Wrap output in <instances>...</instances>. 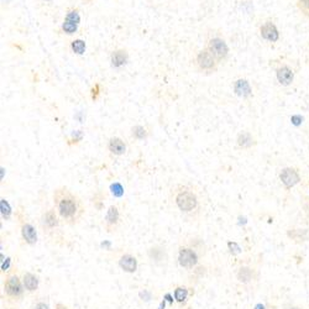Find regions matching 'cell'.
<instances>
[{
  "label": "cell",
  "instance_id": "cell-9",
  "mask_svg": "<svg viewBox=\"0 0 309 309\" xmlns=\"http://www.w3.org/2000/svg\"><path fill=\"white\" fill-rule=\"evenodd\" d=\"M62 223L63 221L61 220L55 207L53 208H47L46 211L42 212L41 216H40V226H41L44 234L46 235L53 234Z\"/></svg>",
  "mask_w": 309,
  "mask_h": 309
},
{
  "label": "cell",
  "instance_id": "cell-28",
  "mask_svg": "<svg viewBox=\"0 0 309 309\" xmlns=\"http://www.w3.org/2000/svg\"><path fill=\"white\" fill-rule=\"evenodd\" d=\"M61 30H62L66 35H74L75 32L78 31V25L74 23H71V21L68 20H63Z\"/></svg>",
  "mask_w": 309,
  "mask_h": 309
},
{
  "label": "cell",
  "instance_id": "cell-26",
  "mask_svg": "<svg viewBox=\"0 0 309 309\" xmlns=\"http://www.w3.org/2000/svg\"><path fill=\"white\" fill-rule=\"evenodd\" d=\"M86 42L83 40L77 39L71 42V49H72V52H74L75 55H83L86 52Z\"/></svg>",
  "mask_w": 309,
  "mask_h": 309
},
{
  "label": "cell",
  "instance_id": "cell-20",
  "mask_svg": "<svg viewBox=\"0 0 309 309\" xmlns=\"http://www.w3.org/2000/svg\"><path fill=\"white\" fill-rule=\"evenodd\" d=\"M257 145V139L250 131H241L237 138V146L240 150H251Z\"/></svg>",
  "mask_w": 309,
  "mask_h": 309
},
{
  "label": "cell",
  "instance_id": "cell-14",
  "mask_svg": "<svg viewBox=\"0 0 309 309\" xmlns=\"http://www.w3.org/2000/svg\"><path fill=\"white\" fill-rule=\"evenodd\" d=\"M260 35L265 41L272 42V44H276V42L280 41V39H281L280 30H278L275 21L271 20V19H267V20H265L262 24H261Z\"/></svg>",
  "mask_w": 309,
  "mask_h": 309
},
{
  "label": "cell",
  "instance_id": "cell-17",
  "mask_svg": "<svg viewBox=\"0 0 309 309\" xmlns=\"http://www.w3.org/2000/svg\"><path fill=\"white\" fill-rule=\"evenodd\" d=\"M21 280H23L24 288L27 293H36L40 287V278L36 273L30 271H21Z\"/></svg>",
  "mask_w": 309,
  "mask_h": 309
},
{
  "label": "cell",
  "instance_id": "cell-31",
  "mask_svg": "<svg viewBox=\"0 0 309 309\" xmlns=\"http://www.w3.org/2000/svg\"><path fill=\"white\" fill-rule=\"evenodd\" d=\"M228 249H229V251H230V254H233V255H237L241 252V247L239 246V244H237V242H234V241L228 242Z\"/></svg>",
  "mask_w": 309,
  "mask_h": 309
},
{
  "label": "cell",
  "instance_id": "cell-12",
  "mask_svg": "<svg viewBox=\"0 0 309 309\" xmlns=\"http://www.w3.org/2000/svg\"><path fill=\"white\" fill-rule=\"evenodd\" d=\"M280 181L285 190H289L301 182V174H299L298 169L294 167H285L280 172Z\"/></svg>",
  "mask_w": 309,
  "mask_h": 309
},
{
  "label": "cell",
  "instance_id": "cell-30",
  "mask_svg": "<svg viewBox=\"0 0 309 309\" xmlns=\"http://www.w3.org/2000/svg\"><path fill=\"white\" fill-rule=\"evenodd\" d=\"M110 190H112L113 195L117 198H120L122 194H124V187L120 185L119 182H115L110 186Z\"/></svg>",
  "mask_w": 309,
  "mask_h": 309
},
{
  "label": "cell",
  "instance_id": "cell-21",
  "mask_svg": "<svg viewBox=\"0 0 309 309\" xmlns=\"http://www.w3.org/2000/svg\"><path fill=\"white\" fill-rule=\"evenodd\" d=\"M233 89H234V93L242 99L251 98L252 96V87L247 79H237L234 84H233Z\"/></svg>",
  "mask_w": 309,
  "mask_h": 309
},
{
  "label": "cell",
  "instance_id": "cell-29",
  "mask_svg": "<svg viewBox=\"0 0 309 309\" xmlns=\"http://www.w3.org/2000/svg\"><path fill=\"white\" fill-rule=\"evenodd\" d=\"M297 8L306 18L309 19V0H297Z\"/></svg>",
  "mask_w": 309,
  "mask_h": 309
},
{
  "label": "cell",
  "instance_id": "cell-22",
  "mask_svg": "<svg viewBox=\"0 0 309 309\" xmlns=\"http://www.w3.org/2000/svg\"><path fill=\"white\" fill-rule=\"evenodd\" d=\"M150 134V130L143 125H135V126L131 127V138L135 139V140H146V139H148Z\"/></svg>",
  "mask_w": 309,
  "mask_h": 309
},
{
  "label": "cell",
  "instance_id": "cell-25",
  "mask_svg": "<svg viewBox=\"0 0 309 309\" xmlns=\"http://www.w3.org/2000/svg\"><path fill=\"white\" fill-rule=\"evenodd\" d=\"M0 213H1V218L4 220H10L11 216H13V209H11L10 204L6 199L0 200Z\"/></svg>",
  "mask_w": 309,
  "mask_h": 309
},
{
  "label": "cell",
  "instance_id": "cell-10",
  "mask_svg": "<svg viewBox=\"0 0 309 309\" xmlns=\"http://www.w3.org/2000/svg\"><path fill=\"white\" fill-rule=\"evenodd\" d=\"M16 218L19 220V225H20V234L21 240L24 244H26L27 246H35L37 244V230L29 220L25 219L23 212L18 211L16 213Z\"/></svg>",
  "mask_w": 309,
  "mask_h": 309
},
{
  "label": "cell",
  "instance_id": "cell-13",
  "mask_svg": "<svg viewBox=\"0 0 309 309\" xmlns=\"http://www.w3.org/2000/svg\"><path fill=\"white\" fill-rule=\"evenodd\" d=\"M117 262L120 270L125 273H129V275L135 273L139 268L138 257L131 252H121L120 256L118 257Z\"/></svg>",
  "mask_w": 309,
  "mask_h": 309
},
{
  "label": "cell",
  "instance_id": "cell-8",
  "mask_svg": "<svg viewBox=\"0 0 309 309\" xmlns=\"http://www.w3.org/2000/svg\"><path fill=\"white\" fill-rule=\"evenodd\" d=\"M148 262L155 267H166L169 262L168 250L165 245L153 244L146 250Z\"/></svg>",
  "mask_w": 309,
  "mask_h": 309
},
{
  "label": "cell",
  "instance_id": "cell-11",
  "mask_svg": "<svg viewBox=\"0 0 309 309\" xmlns=\"http://www.w3.org/2000/svg\"><path fill=\"white\" fill-rule=\"evenodd\" d=\"M234 276L238 282L242 286H250L259 280V272L256 271V268L250 265H245V263H241L235 268Z\"/></svg>",
  "mask_w": 309,
  "mask_h": 309
},
{
  "label": "cell",
  "instance_id": "cell-3",
  "mask_svg": "<svg viewBox=\"0 0 309 309\" xmlns=\"http://www.w3.org/2000/svg\"><path fill=\"white\" fill-rule=\"evenodd\" d=\"M207 244L200 237L183 238L177 249V262L187 272L197 273L202 267V261L207 255Z\"/></svg>",
  "mask_w": 309,
  "mask_h": 309
},
{
  "label": "cell",
  "instance_id": "cell-32",
  "mask_svg": "<svg viewBox=\"0 0 309 309\" xmlns=\"http://www.w3.org/2000/svg\"><path fill=\"white\" fill-rule=\"evenodd\" d=\"M55 309H70V307H67L66 304H63V303H56Z\"/></svg>",
  "mask_w": 309,
  "mask_h": 309
},
{
  "label": "cell",
  "instance_id": "cell-2",
  "mask_svg": "<svg viewBox=\"0 0 309 309\" xmlns=\"http://www.w3.org/2000/svg\"><path fill=\"white\" fill-rule=\"evenodd\" d=\"M52 200L53 207L66 225H77L86 214L83 200L66 186L55 188L52 193Z\"/></svg>",
  "mask_w": 309,
  "mask_h": 309
},
{
  "label": "cell",
  "instance_id": "cell-24",
  "mask_svg": "<svg viewBox=\"0 0 309 309\" xmlns=\"http://www.w3.org/2000/svg\"><path fill=\"white\" fill-rule=\"evenodd\" d=\"M65 20H68V21H71V23H74V24H77V25H79V23H81V20H82L81 11H79V9L74 8V6L68 9L67 13H66Z\"/></svg>",
  "mask_w": 309,
  "mask_h": 309
},
{
  "label": "cell",
  "instance_id": "cell-19",
  "mask_svg": "<svg viewBox=\"0 0 309 309\" xmlns=\"http://www.w3.org/2000/svg\"><path fill=\"white\" fill-rule=\"evenodd\" d=\"M107 148L112 156L119 157L125 155V152H126V143L119 136H113L108 140Z\"/></svg>",
  "mask_w": 309,
  "mask_h": 309
},
{
  "label": "cell",
  "instance_id": "cell-18",
  "mask_svg": "<svg viewBox=\"0 0 309 309\" xmlns=\"http://www.w3.org/2000/svg\"><path fill=\"white\" fill-rule=\"evenodd\" d=\"M129 62V52L126 48H115L110 55V65L115 70L122 68Z\"/></svg>",
  "mask_w": 309,
  "mask_h": 309
},
{
  "label": "cell",
  "instance_id": "cell-23",
  "mask_svg": "<svg viewBox=\"0 0 309 309\" xmlns=\"http://www.w3.org/2000/svg\"><path fill=\"white\" fill-rule=\"evenodd\" d=\"M287 235L291 240L296 242L306 241L308 239V230H302V229H291L287 231Z\"/></svg>",
  "mask_w": 309,
  "mask_h": 309
},
{
  "label": "cell",
  "instance_id": "cell-4",
  "mask_svg": "<svg viewBox=\"0 0 309 309\" xmlns=\"http://www.w3.org/2000/svg\"><path fill=\"white\" fill-rule=\"evenodd\" d=\"M3 291L5 298L10 303H20L25 296V288H24L23 280H21V272L16 267H13L5 275L3 281Z\"/></svg>",
  "mask_w": 309,
  "mask_h": 309
},
{
  "label": "cell",
  "instance_id": "cell-33",
  "mask_svg": "<svg viewBox=\"0 0 309 309\" xmlns=\"http://www.w3.org/2000/svg\"><path fill=\"white\" fill-rule=\"evenodd\" d=\"M283 309H302V308L298 306H293V304H286V306L283 307Z\"/></svg>",
  "mask_w": 309,
  "mask_h": 309
},
{
  "label": "cell",
  "instance_id": "cell-27",
  "mask_svg": "<svg viewBox=\"0 0 309 309\" xmlns=\"http://www.w3.org/2000/svg\"><path fill=\"white\" fill-rule=\"evenodd\" d=\"M29 309H51V306H49V302L47 298H45V297H36L32 301Z\"/></svg>",
  "mask_w": 309,
  "mask_h": 309
},
{
  "label": "cell",
  "instance_id": "cell-5",
  "mask_svg": "<svg viewBox=\"0 0 309 309\" xmlns=\"http://www.w3.org/2000/svg\"><path fill=\"white\" fill-rule=\"evenodd\" d=\"M193 67L198 73L209 75L216 73L219 70V62L215 60L213 55L209 52L208 49L202 48L198 49L193 57Z\"/></svg>",
  "mask_w": 309,
  "mask_h": 309
},
{
  "label": "cell",
  "instance_id": "cell-36",
  "mask_svg": "<svg viewBox=\"0 0 309 309\" xmlns=\"http://www.w3.org/2000/svg\"><path fill=\"white\" fill-rule=\"evenodd\" d=\"M44 1H52V0H44Z\"/></svg>",
  "mask_w": 309,
  "mask_h": 309
},
{
  "label": "cell",
  "instance_id": "cell-35",
  "mask_svg": "<svg viewBox=\"0 0 309 309\" xmlns=\"http://www.w3.org/2000/svg\"><path fill=\"white\" fill-rule=\"evenodd\" d=\"M267 309H278L276 304H267Z\"/></svg>",
  "mask_w": 309,
  "mask_h": 309
},
{
  "label": "cell",
  "instance_id": "cell-16",
  "mask_svg": "<svg viewBox=\"0 0 309 309\" xmlns=\"http://www.w3.org/2000/svg\"><path fill=\"white\" fill-rule=\"evenodd\" d=\"M193 291L186 285H177L173 287V298L181 308H185L192 297Z\"/></svg>",
  "mask_w": 309,
  "mask_h": 309
},
{
  "label": "cell",
  "instance_id": "cell-34",
  "mask_svg": "<svg viewBox=\"0 0 309 309\" xmlns=\"http://www.w3.org/2000/svg\"><path fill=\"white\" fill-rule=\"evenodd\" d=\"M254 309H267V306H266V304H262V303H259L254 307Z\"/></svg>",
  "mask_w": 309,
  "mask_h": 309
},
{
  "label": "cell",
  "instance_id": "cell-6",
  "mask_svg": "<svg viewBox=\"0 0 309 309\" xmlns=\"http://www.w3.org/2000/svg\"><path fill=\"white\" fill-rule=\"evenodd\" d=\"M124 223V209L119 203L110 204L103 219V229L108 234H117Z\"/></svg>",
  "mask_w": 309,
  "mask_h": 309
},
{
  "label": "cell",
  "instance_id": "cell-1",
  "mask_svg": "<svg viewBox=\"0 0 309 309\" xmlns=\"http://www.w3.org/2000/svg\"><path fill=\"white\" fill-rule=\"evenodd\" d=\"M172 208L192 223L199 221L205 212V199L202 190L190 183H177L168 192Z\"/></svg>",
  "mask_w": 309,
  "mask_h": 309
},
{
  "label": "cell",
  "instance_id": "cell-7",
  "mask_svg": "<svg viewBox=\"0 0 309 309\" xmlns=\"http://www.w3.org/2000/svg\"><path fill=\"white\" fill-rule=\"evenodd\" d=\"M205 48L208 49L209 52L215 57V60L218 61L219 65L221 63H225L229 60V56H230V48H229L228 42L225 41L221 35L214 34L207 39L205 42Z\"/></svg>",
  "mask_w": 309,
  "mask_h": 309
},
{
  "label": "cell",
  "instance_id": "cell-15",
  "mask_svg": "<svg viewBox=\"0 0 309 309\" xmlns=\"http://www.w3.org/2000/svg\"><path fill=\"white\" fill-rule=\"evenodd\" d=\"M276 79L283 87L291 86L294 82V71L288 63H280L275 68Z\"/></svg>",
  "mask_w": 309,
  "mask_h": 309
}]
</instances>
